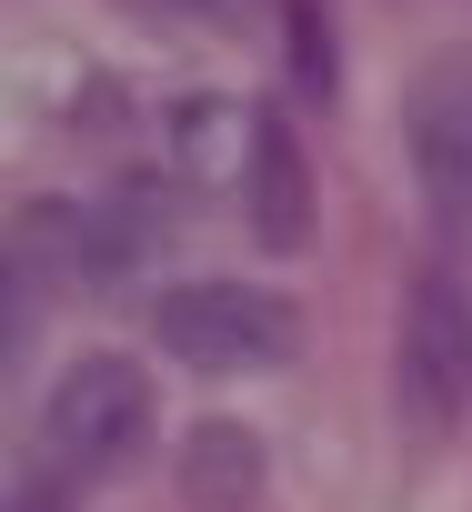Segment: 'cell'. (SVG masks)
<instances>
[{
  "mask_svg": "<svg viewBox=\"0 0 472 512\" xmlns=\"http://www.w3.org/2000/svg\"><path fill=\"white\" fill-rule=\"evenodd\" d=\"M402 131H412V171H422L432 221L462 241L472 231V51H442V61L412 71Z\"/></svg>",
  "mask_w": 472,
  "mask_h": 512,
  "instance_id": "cell-4",
  "label": "cell"
},
{
  "mask_svg": "<svg viewBox=\"0 0 472 512\" xmlns=\"http://www.w3.org/2000/svg\"><path fill=\"white\" fill-rule=\"evenodd\" d=\"M242 201H252V231L272 251H312L322 231V201H312V151L292 141V121L252 111V151H242Z\"/></svg>",
  "mask_w": 472,
  "mask_h": 512,
  "instance_id": "cell-5",
  "label": "cell"
},
{
  "mask_svg": "<svg viewBox=\"0 0 472 512\" xmlns=\"http://www.w3.org/2000/svg\"><path fill=\"white\" fill-rule=\"evenodd\" d=\"M0 262L21 272V292H71V282H91V221L71 211V201H31L21 221H11V251Z\"/></svg>",
  "mask_w": 472,
  "mask_h": 512,
  "instance_id": "cell-7",
  "label": "cell"
},
{
  "mask_svg": "<svg viewBox=\"0 0 472 512\" xmlns=\"http://www.w3.org/2000/svg\"><path fill=\"white\" fill-rule=\"evenodd\" d=\"M151 342L191 372H272L302 352V302L262 282H181L151 302Z\"/></svg>",
  "mask_w": 472,
  "mask_h": 512,
  "instance_id": "cell-3",
  "label": "cell"
},
{
  "mask_svg": "<svg viewBox=\"0 0 472 512\" xmlns=\"http://www.w3.org/2000/svg\"><path fill=\"white\" fill-rule=\"evenodd\" d=\"M0 512H71V482L31 472V482H11V492H0Z\"/></svg>",
  "mask_w": 472,
  "mask_h": 512,
  "instance_id": "cell-11",
  "label": "cell"
},
{
  "mask_svg": "<svg viewBox=\"0 0 472 512\" xmlns=\"http://www.w3.org/2000/svg\"><path fill=\"white\" fill-rule=\"evenodd\" d=\"M151 422H161L151 372H141L131 352H81V362L51 382V402H41V472L81 492V482H101V472L141 462Z\"/></svg>",
  "mask_w": 472,
  "mask_h": 512,
  "instance_id": "cell-1",
  "label": "cell"
},
{
  "mask_svg": "<svg viewBox=\"0 0 472 512\" xmlns=\"http://www.w3.org/2000/svg\"><path fill=\"white\" fill-rule=\"evenodd\" d=\"M292 61H302V91L322 101L332 91V51H322V11H312V0H292Z\"/></svg>",
  "mask_w": 472,
  "mask_h": 512,
  "instance_id": "cell-9",
  "label": "cell"
},
{
  "mask_svg": "<svg viewBox=\"0 0 472 512\" xmlns=\"http://www.w3.org/2000/svg\"><path fill=\"white\" fill-rule=\"evenodd\" d=\"M21 332H31V292H21V272L0 262V362L21 352Z\"/></svg>",
  "mask_w": 472,
  "mask_h": 512,
  "instance_id": "cell-10",
  "label": "cell"
},
{
  "mask_svg": "<svg viewBox=\"0 0 472 512\" xmlns=\"http://www.w3.org/2000/svg\"><path fill=\"white\" fill-rule=\"evenodd\" d=\"M392 392H402V422L422 442H442L472 412V292L442 262H422L402 282V312H392Z\"/></svg>",
  "mask_w": 472,
  "mask_h": 512,
  "instance_id": "cell-2",
  "label": "cell"
},
{
  "mask_svg": "<svg viewBox=\"0 0 472 512\" xmlns=\"http://www.w3.org/2000/svg\"><path fill=\"white\" fill-rule=\"evenodd\" d=\"M181 502L191 512H252L262 502V442L242 422H191V442H181Z\"/></svg>",
  "mask_w": 472,
  "mask_h": 512,
  "instance_id": "cell-6",
  "label": "cell"
},
{
  "mask_svg": "<svg viewBox=\"0 0 472 512\" xmlns=\"http://www.w3.org/2000/svg\"><path fill=\"white\" fill-rule=\"evenodd\" d=\"M181 141V171L191 181H242V151H252V111H231V101H191L171 121Z\"/></svg>",
  "mask_w": 472,
  "mask_h": 512,
  "instance_id": "cell-8",
  "label": "cell"
}]
</instances>
